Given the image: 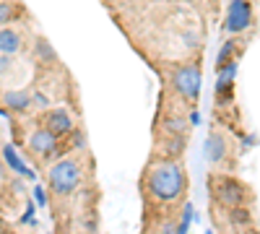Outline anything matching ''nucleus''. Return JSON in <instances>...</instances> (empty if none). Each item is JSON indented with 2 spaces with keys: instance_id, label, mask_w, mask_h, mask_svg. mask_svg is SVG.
Here are the masks:
<instances>
[{
  "instance_id": "nucleus-9",
  "label": "nucleus",
  "mask_w": 260,
  "mask_h": 234,
  "mask_svg": "<svg viewBox=\"0 0 260 234\" xmlns=\"http://www.w3.org/2000/svg\"><path fill=\"white\" fill-rule=\"evenodd\" d=\"M203 154L211 164H224L226 161V154H229V143L221 133H211L206 138V146H203Z\"/></svg>"
},
{
  "instance_id": "nucleus-17",
  "label": "nucleus",
  "mask_w": 260,
  "mask_h": 234,
  "mask_svg": "<svg viewBox=\"0 0 260 234\" xmlns=\"http://www.w3.org/2000/svg\"><path fill=\"white\" fill-rule=\"evenodd\" d=\"M34 55L42 60V62H55L57 60V52L52 50V45L47 39H37V45H34Z\"/></svg>"
},
{
  "instance_id": "nucleus-4",
  "label": "nucleus",
  "mask_w": 260,
  "mask_h": 234,
  "mask_svg": "<svg viewBox=\"0 0 260 234\" xmlns=\"http://www.w3.org/2000/svg\"><path fill=\"white\" fill-rule=\"evenodd\" d=\"M211 185H213V195L219 198L221 206L226 208H240L245 206V195L247 190L240 180H232V177H211Z\"/></svg>"
},
{
  "instance_id": "nucleus-27",
  "label": "nucleus",
  "mask_w": 260,
  "mask_h": 234,
  "mask_svg": "<svg viewBox=\"0 0 260 234\" xmlns=\"http://www.w3.org/2000/svg\"><path fill=\"white\" fill-rule=\"evenodd\" d=\"M0 115H6V110H3V107H0Z\"/></svg>"
},
{
  "instance_id": "nucleus-29",
  "label": "nucleus",
  "mask_w": 260,
  "mask_h": 234,
  "mask_svg": "<svg viewBox=\"0 0 260 234\" xmlns=\"http://www.w3.org/2000/svg\"><path fill=\"white\" fill-rule=\"evenodd\" d=\"M0 6H3V0H0Z\"/></svg>"
},
{
  "instance_id": "nucleus-24",
  "label": "nucleus",
  "mask_w": 260,
  "mask_h": 234,
  "mask_svg": "<svg viewBox=\"0 0 260 234\" xmlns=\"http://www.w3.org/2000/svg\"><path fill=\"white\" fill-rule=\"evenodd\" d=\"M255 141H257L255 136H245V138H242V148H252V146H255Z\"/></svg>"
},
{
  "instance_id": "nucleus-12",
  "label": "nucleus",
  "mask_w": 260,
  "mask_h": 234,
  "mask_svg": "<svg viewBox=\"0 0 260 234\" xmlns=\"http://www.w3.org/2000/svg\"><path fill=\"white\" fill-rule=\"evenodd\" d=\"M3 104L13 112H29L31 104V91H6L3 94Z\"/></svg>"
},
{
  "instance_id": "nucleus-11",
  "label": "nucleus",
  "mask_w": 260,
  "mask_h": 234,
  "mask_svg": "<svg viewBox=\"0 0 260 234\" xmlns=\"http://www.w3.org/2000/svg\"><path fill=\"white\" fill-rule=\"evenodd\" d=\"M21 45H24V37H21L18 29H13V26L0 29V55L11 57V55H16L21 50Z\"/></svg>"
},
{
  "instance_id": "nucleus-15",
  "label": "nucleus",
  "mask_w": 260,
  "mask_h": 234,
  "mask_svg": "<svg viewBox=\"0 0 260 234\" xmlns=\"http://www.w3.org/2000/svg\"><path fill=\"white\" fill-rule=\"evenodd\" d=\"M234 52H237V42L234 39H226L224 45H221V50H219V55H216V71L229 65V62H234Z\"/></svg>"
},
{
  "instance_id": "nucleus-21",
  "label": "nucleus",
  "mask_w": 260,
  "mask_h": 234,
  "mask_svg": "<svg viewBox=\"0 0 260 234\" xmlns=\"http://www.w3.org/2000/svg\"><path fill=\"white\" fill-rule=\"evenodd\" d=\"M31 104H37V107H50V99L42 91H31Z\"/></svg>"
},
{
  "instance_id": "nucleus-23",
  "label": "nucleus",
  "mask_w": 260,
  "mask_h": 234,
  "mask_svg": "<svg viewBox=\"0 0 260 234\" xmlns=\"http://www.w3.org/2000/svg\"><path fill=\"white\" fill-rule=\"evenodd\" d=\"M187 125H201V112H198V110L190 112V122H187Z\"/></svg>"
},
{
  "instance_id": "nucleus-1",
  "label": "nucleus",
  "mask_w": 260,
  "mask_h": 234,
  "mask_svg": "<svg viewBox=\"0 0 260 234\" xmlns=\"http://www.w3.org/2000/svg\"><path fill=\"white\" fill-rule=\"evenodd\" d=\"M143 190L154 203H161V206L180 203L187 193L185 166L180 161H172V159H161L156 164H151L146 177H143Z\"/></svg>"
},
{
  "instance_id": "nucleus-28",
  "label": "nucleus",
  "mask_w": 260,
  "mask_h": 234,
  "mask_svg": "<svg viewBox=\"0 0 260 234\" xmlns=\"http://www.w3.org/2000/svg\"><path fill=\"white\" fill-rule=\"evenodd\" d=\"M185 3H195V0H185Z\"/></svg>"
},
{
  "instance_id": "nucleus-6",
  "label": "nucleus",
  "mask_w": 260,
  "mask_h": 234,
  "mask_svg": "<svg viewBox=\"0 0 260 234\" xmlns=\"http://www.w3.org/2000/svg\"><path fill=\"white\" fill-rule=\"evenodd\" d=\"M45 130H50L52 136H68L76 130V122H73V115L68 110H62V107H55V110H47L45 115Z\"/></svg>"
},
{
  "instance_id": "nucleus-7",
  "label": "nucleus",
  "mask_w": 260,
  "mask_h": 234,
  "mask_svg": "<svg viewBox=\"0 0 260 234\" xmlns=\"http://www.w3.org/2000/svg\"><path fill=\"white\" fill-rule=\"evenodd\" d=\"M26 146H29V151L37 154L39 159H50L57 151V136H52L50 130H45V127H37V130L26 138Z\"/></svg>"
},
{
  "instance_id": "nucleus-22",
  "label": "nucleus",
  "mask_w": 260,
  "mask_h": 234,
  "mask_svg": "<svg viewBox=\"0 0 260 234\" xmlns=\"http://www.w3.org/2000/svg\"><path fill=\"white\" fill-rule=\"evenodd\" d=\"M11 68V57H6V55H0V76H3L6 71Z\"/></svg>"
},
{
  "instance_id": "nucleus-10",
  "label": "nucleus",
  "mask_w": 260,
  "mask_h": 234,
  "mask_svg": "<svg viewBox=\"0 0 260 234\" xmlns=\"http://www.w3.org/2000/svg\"><path fill=\"white\" fill-rule=\"evenodd\" d=\"M3 164L11 169V172H16L18 177H26V180H37V172L31 166H26V161L18 156V151L11 146V143H6L3 146Z\"/></svg>"
},
{
  "instance_id": "nucleus-25",
  "label": "nucleus",
  "mask_w": 260,
  "mask_h": 234,
  "mask_svg": "<svg viewBox=\"0 0 260 234\" xmlns=\"http://www.w3.org/2000/svg\"><path fill=\"white\" fill-rule=\"evenodd\" d=\"M0 180H3V166H0Z\"/></svg>"
},
{
  "instance_id": "nucleus-3",
  "label": "nucleus",
  "mask_w": 260,
  "mask_h": 234,
  "mask_svg": "<svg viewBox=\"0 0 260 234\" xmlns=\"http://www.w3.org/2000/svg\"><path fill=\"white\" fill-rule=\"evenodd\" d=\"M201 81H203V73H201V62H187V65H177L175 73H172V86L175 91L185 99V102H198L201 96Z\"/></svg>"
},
{
  "instance_id": "nucleus-2",
  "label": "nucleus",
  "mask_w": 260,
  "mask_h": 234,
  "mask_svg": "<svg viewBox=\"0 0 260 234\" xmlns=\"http://www.w3.org/2000/svg\"><path fill=\"white\" fill-rule=\"evenodd\" d=\"M83 180V172H81V161L78 159H71V156H65L60 161H55L50 169H47V185L55 195L60 198H68L73 195L78 185Z\"/></svg>"
},
{
  "instance_id": "nucleus-20",
  "label": "nucleus",
  "mask_w": 260,
  "mask_h": 234,
  "mask_svg": "<svg viewBox=\"0 0 260 234\" xmlns=\"http://www.w3.org/2000/svg\"><path fill=\"white\" fill-rule=\"evenodd\" d=\"M34 211H37V206L29 200V203H26V214L21 216V224H29V221H31V226H34V224H37V219H34Z\"/></svg>"
},
{
  "instance_id": "nucleus-5",
  "label": "nucleus",
  "mask_w": 260,
  "mask_h": 234,
  "mask_svg": "<svg viewBox=\"0 0 260 234\" xmlns=\"http://www.w3.org/2000/svg\"><path fill=\"white\" fill-rule=\"evenodd\" d=\"M250 26H252V6H250V0H229L226 16H224V31L245 34Z\"/></svg>"
},
{
  "instance_id": "nucleus-8",
  "label": "nucleus",
  "mask_w": 260,
  "mask_h": 234,
  "mask_svg": "<svg viewBox=\"0 0 260 234\" xmlns=\"http://www.w3.org/2000/svg\"><path fill=\"white\" fill-rule=\"evenodd\" d=\"M234 78H237V60L216 71V99H219L221 104H229V102H232Z\"/></svg>"
},
{
  "instance_id": "nucleus-18",
  "label": "nucleus",
  "mask_w": 260,
  "mask_h": 234,
  "mask_svg": "<svg viewBox=\"0 0 260 234\" xmlns=\"http://www.w3.org/2000/svg\"><path fill=\"white\" fill-rule=\"evenodd\" d=\"M31 195H34V206L37 208H45L47 206V190L42 187V185H34L31 187Z\"/></svg>"
},
{
  "instance_id": "nucleus-16",
  "label": "nucleus",
  "mask_w": 260,
  "mask_h": 234,
  "mask_svg": "<svg viewBox=\"0 0 260 234\" xmlns=\"http://www.w3.org/2000/svg\"><path fill=\"white\" fill-rule=\"evenodd\" d=\"M161 127L169 133V136H182V138H187V122L177 115V117H167L164 122H161Z\"/></svg>"
},
{
  "instance_id": "nucleus-14",
  "label": "nucleus",
  "mask_w": 260,
  "mask_h": 234,
  "mask_svg": "<svg viewBox=\"0 0 260 234\" xmlns=\"http://www.w3.org/2000/svg\"><path fill=\"white\" fill-rule=\"evenodd\" d=\"M185 146H187V138H182V136H169V141H167V151H164V159L180 161V156H182V151H185Z\"/></svg>"
},
{
  "instance_id": "nucleus-30",
  "label": "nucleus",
  "mask_w": 260,
  "mask_h": 234,
  "mask_svg": "<svg viewBox=\"0 0 260 234\" xmlns=\"http://www.w3.org/2000/svg\"><path fill=\"white\" fill-rule=\"evenodd\" d=\"M47 234H52V231H47Z\"/></svg>"
},
{
  "instance_id": "nucleus-19",
  "label": "nucleus",
  "mask_w": 260,
  "mask_h": 234,
  "mask_svg": "<svg viewBox=\"0 0 260 234\" xmlns=\"http://www.w3.org/2000/svg\"><path fill=\"white\" fill-rule=\"evenodd\" d=\"M11 21H13V6L11 3H3V6H0V29L11 26Z\"/></svg>"
},
{
  "instance_id": "nucleus-26",
  "label": "nucleus",
  "mask_w": 260,
  "mask_h": 234,
  "mask_svg": "<svg viewBox=\"0 0 260 234\" xmlns=\"http://www.w3.org/2000/svg\"><path fill=\"white\" fill-rule=\"evenodd\" d=\"M206 234H216V231H213V229H208V231H206Z\"/></svg>"
},
{
  "instance_id": "nucleus-13",
  "label": "nucleus",
  "mask_w": 260,
  "mask_h": 234,
  "mask_svg": "<svg viewBox=\"0 0 260 234\" xmlns=\"http://www.w3.org/2000/svg\"><path fill=\"white\" fill-rule=\"evenodd\" d=\"M192 221H198V214H195L192 203H182V211H180V219H177V234H187Z\"/></svg>"
}]
</instances>
